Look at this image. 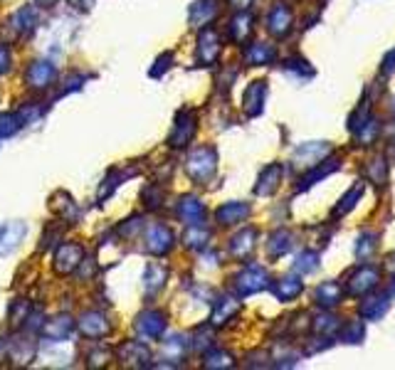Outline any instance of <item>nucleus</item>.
<instances>
[{
  "mask_svg": "<svg viewBox=\"0 0 395 370\" xmlns=\"http://www.w3.org/2000/svg\"><path fill=\"white\" fill-rule=\"evenodd\" d=\"M215 13H217V0H198L188 10L190 25L193 28H202V25H207L215 18Z\"/></svg>",
  "mask_w": 395,
  "mask_h": 370,
  "instance_id": "11",
  "label": "nucleus"
},
{
  "mask_svg": "<svg viewBox=\"0 0 395 370\" xmlns=\"http://www.w3.org/2000/svg\"><path fill=\"white\" fill-rule=\"evenodd\" d=\"M262 281H264V272L262 269H257V267H252V269H247L240 279H237V286H240L242 294H247V291H257L259 286H262Z\"/></svg>",
  "mask_w": 395,
  "mask_h": 370,
  "instance_id": "15",
  "label": "nucleus"
},
{
  "mask_svg": "<svg viewBox=\"0 0 395 370\" xmlns=\"http://www.w3.org/2000/svg\"><path fill=\"white\" fill-rule=\"evenodd\" d=\"M269 57H272V50H267V47H254V50L249 52V60H252V62L269 60Z\"/></svg>",
  "mask_w": 395,
  "mask_h": 370,
  "instance_id": "20",
  "label": "nucleus"
},
{
  "mask_svg": "<svg viewBox=\"0 0 395 370\" xmlns=\"http://www.w3.org/2000/svg\"><path fill=\"white\" fill-rule=\"evenodd\" d=\"M80 328L87 338H104L112 331V324L107 321V316L99 314V311H87L80 319Z\"/></svg>",
  "mask_w": 395,
  "mask_h": 370,
  "instance_id": "8",
  "label": "nucleus"
},
{
  "mask_svg": "<svg viewBox=\"0 0 395 370\" xmlns=\"http://www.w3.org/2000/svg\"><path fill=\"white\" fill-rule=\"evenodd\" d=\"M178 217L185 222V225L200 227L202 220H205V207H202L200 200H195V197H183L178 205Z\"/></svg>",
  "mask_w": 395,
  "mask_h": 370,
  "instance_id": "10",
  "label": "nucleus"
},
{
  "mask_svg": "<svg viewBox=\"0 0 395 370\" xmlns=\"http://www.w3.org/2000/svg\"><path fill=\"white\" fill-rule=\"evenodd\" d=\"M166 277H168L166 267H161V264H148V269H146V291L148 294H156L158 289H163Z\"/></svg>",
  "mask_w": 395,
  "mask_h": 370,
  "instance_id": "14",
  "label": "nucleus"
},
{
  "mask_svg": "<svg viewBox=\"0 0 395 370\" xmlns=\"http://www.w3.org/2000/svg\"><path fill=\"white\" fill-rule=\"evenodd\" d=\"M168 62H173V55H171V52H163V55L156 60V67L151 70V77H161V75H163V72L168 70Z\"/></svg>",
  "mask_w": 395,
  "mask_h": 370,
  "instance_id": "18",
  "label": "nucleus"
},
{
  "mask_svg": "<svg viewBox=\"0 0 395 370\" xmlns=\"http://www.w3.org/2000/svg\"><path fill=\"white\" fill-rule=\"evenodd\" d=\"M193 134H195V116H193V111L183 109V111H178L173 129H171L168 146H173V148H183V146L190 143Z\"/></svg>",
  "mask_w": 395,
  "mask_h": 370,
  "instance_id": "2",
  "label": "nucleus"
},
{
  "mask_svg": "<svg viewBox=\"0 0 395 370\" xmlns=\"http://www.w3.org/2000/svg\"><path fill=\"white\" fill-rule=\"evenodd\" d=\"M207 234H205V230H198V225L195 227H190V232L185 234V244H188V247H202V242L200 239H205Z\"/></svg>",
  "mask_w": 395,
  "mask_h": 370,
  "instance_id": "19",
  "label": "nucleus"
},
{
  "mask_svg": "<svg viewBox=\"0 0 395 370\" xmlns=\"http://www.w3.org/2000/svg\"><path fill=\"white\" fill-rule=\"evenodd\" d=\"M35 23H38V10L30 5V8H23V10H18V13H15L13 30L28 35V33H33V30H35Z\"/></svg>",
  "mask_w": 395,
  "mask_h": 370,
  "instance_id": "12",
  "label": "nucleus"
},
{
  "mask_svg": "<svg viewBox=\"0 0 395 370\" xmlns=\"http://www.w3.org/2000/svg\"><path fill=\"white\" fill-rule=\"evenodd\" d=\"M245 215H247V207L245 205H235V202L217 210V220H220L222 225H235V222H240Z\"/></svg>",
  "mask_w": 395,
  "mask_h": 370,
  "instance_id": "16",
  "label": "nucleus"
},
{
  "mask_svg": "<svg viewBox=\"0 0 395 370\" xmlns=\"http://www.w3.org/2000/svg\"><path fill=\"white\" fill-rule=\"evenodd\" d=\"M146 247L151 254L163 257V254H168L171 247H173V232L166 225H151L146 232Z\"/></svg>",
  "mask_w": 395,
  "mask_h": 370,
  "instance_id": "5",
  "label": "nucleus"
},
{
  "mask_svg": "<svg viewBox=\"0 0 395 370\" xmlns=\"http://www.w3.org/2000/svg\"><path fill=\"white\" fill-rule=\"evenodd\" d=\"M82 262H85V249H82L80 244L65 242V244H60V247H57V252H55V269L60 274H70L72 269H77Z\"/></svg>",
  "mask_w": 395,
  "mask_h": 370,
  "instance_id": "3",
  "label": "nucleus"
},
{
  "mask_svg": "<svg viewBox=\"0 0 395 370\" xmlns=\"http://www.w3.org/2000/svg\"><path fill=\"white\" fill-rule=\"evenodd\" d=\"M77 328L75 324V319L72 316H67V314H62V316H57V319H50L48 324L43 326V331H45V338L52 343H65L67 338L72 336V331Z\"/></svg>",
  "mask_w": 395,
  "mask_h": 370,
  "instance_id": "6",
  "label": "nucleus"
},
{
  "mask_svg": "<svg viewBox=\"0 0 395 370\" xmlns=\"http://www.w3.org/2000/svg\"><path fill=\"white\" fill-rule=\"evenodd\" d=\"M52 80H55V67L50 65V62H33V65L28 67V85L33 87V89H48L52 85Z\"/></svg>",
  "mask_w": 395,
  "mask_h": 370,
  "instance_id": "9",
  "label": "nucleus"
},
{
  "mask_svg": "<svg viewBox=\"0 0 395 370\" xmlns=\"http://www.w3.org/2000/svg\"><path fill=\"white\" fill-rule=\"evenodd\" d=\"M185 168H188L190 178L198 180V183H205L215 170V153L210 148H195L185 160Z\"/></svg>",
  "mask_w": 395,
  "mask_h": 370,
  "instance_id": "1",
  "label": "nucleus"
},
{
  "mask_svg": "<svg viewBox=\"0 0 395 370\" xmlns=\"http://www.w3.org/2000/svg\"><path fill=\"white\" fill-rule=\"evenodd\" d=\"M23 126L18 114H0V136H13Z\"/></svg>",
  "mask_w": 395,
  "mask_h": 370,
  "instance_id": "17",
  "label": "nucleus"
},
{
  "mask_svg": "<svg viewBox=\"0 0 395 370\" xmlns=\"http://www.w3.org/2000/svg\"><path fill=\"white\" fill-rule=\"evenodd\" d=\"M94 0H70V5H75L77 10H90Z\"/></svg>",
  "mask_w": 395,
  "mask_h": 370,
  "instance_id": "22",
  "label": "nucleus"
},
{
  "mask_svg": "<svg viewBox=\"0 0 395 370\" xmlns=\"http://www.w3.org/2000/svg\"><path fill=\"white\" fill-rule=\"evenodd\" d=\"M35 3L43 5V8H45V5H52V3H57V0H35Z\"/></svg>",
  "mask_w": 395,
  "mask_h": 370,
  "instance_id": "23",
  "label": "nucleus"
},
{
  "mask_svg": "<svg viewBox=\"0 0 395 370\" xmlns=\"http://www.w3.org/2000/svg\"><path fill=\"white\" fill-rule=\"evenodd\" d=\"M10 70V50L5 45H0V75Z\"/></svg>",
  "mask_w": 395,
  "mask_h": 370,
  "instance_id": "21",
  "label": "nucleus"
},
{
  "mask_svg": "<svg viewBox=\"0 0 395 370\" xmlns=\"http://www.w3.org/2000/svg\"><path fill=\"white\" fill-rule=\"evenodd\" d=\"M166 331V316L161 311H144L136 321V333L146 341H156Z\"/></svg>",
  "mask_w": 395,
  "mask_h": 370,
  "instance_id": "4",
  "label": "nucleus"
},
{
  "mask_svg": "<svg viewBox=\"0 0 395 370\" xmlns=\"http://www.w3.org/2000/svg\"><path fill=\"white\" fill-rule=\"evenodd\" d=\"M217 50H220V45H217L215 33H202L200 35V47H198V60L207 65V62H212L217 57Z\"/></svg>",
  "mask_w": 395,
  "mask_h": 370,
  "instance_id": "13",
  "label": "nucleus"
},
{
  "mask_svg": "<svg viewBox=\"0 0 395 370\" xmlns=\"http://www.w3.org/2000/svg\"><path fill=\"white\" fill-rule=\"evenodd\" d=\"M25 230H28L25 222H5V225H0V257L10 254L23 242Z\"/></svg>",
  "mask_w": 395,
  "mask_h": 370,
  "instance_id": "7",
  "label": "nucleus"
}]
</instances>
